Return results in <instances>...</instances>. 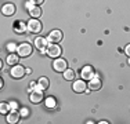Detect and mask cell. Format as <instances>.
<instances>
[{
    "label": "cell",
    "mask_w": 130,
    "mask_h": 124,
    "mask_svg": "<svg viewBox=\"0 0 130 124\" xmlns=\"http://www.w3.org/2000/svg\"><path fill=\"white\" fill-rule=\"evenodd\" d=\"M53 68H54L55 72L64 73L65 70L68 69V64L65 59H62V58H55V61L53 62Z\"/></svg>",
    "instance_id": "obj_1"
},
{
    "label": "cell",
    "mask_w": 130,
    "mask_h": 124,
    "mask_svg": "<svg viewBox=\"0 0 130 124\" xmlns=\"http://www.w3.org/2000/svg\"><path fill=\"white\" fill-rule=\"evenodd\" d=\"M47 55L50 58H58L61 55V52H62V50H61V47L58 44H55V43H51L50 46L47 47Z\"/></svg>",
    "instance_id": "obj_2"
},
{
    "label": "cell",
    "mask_w": 130,
    "mask_h": 124,
    "mask_svg": "<svg viewBox=\"0 0 130 124\" xmlns=\"http://www.w3.org/2000/svg\"><path fill=\"white\" fill-rule=\"evenodd\" d=\"M17 54L20 55V57H29V55L32 54V46L28 44V43L20 44L17 48Z\"/></svg>",
    "instance_id": "obj_3"
},
{
    "label": "cell",
    "mask_w": 130,
    "mask_h": 124,
    "mask_svg": "<svg viewBox=\"0 0 130 124\" xmlns=\"http://www.w3.org/2000/svg\"><path fill=\"white\" fill-rule=\"evenodd\" d=\"M42 22H39L36 18H33V19H30L29 22H28V30H29L30 33H40L42 32Z\"/></svg>",
    "instance_id": "obj_4"
},
{
    "label": "cell",
    "mask_w": 130,
    "mask_h": 124,
    "mask_svg": "<svg viewBox=\"0 0 130 124\" xmlns=\"http://www.w3.org/2000/svg\"><path fill=\"white\" fill-rule=\"evenodd\" d=\"M26 73V69L24 66H21V65H14L13 69H11V76L14 77V79H22L24 76H25Z\"/></svg>",
    "instance_id": "obj_5"
},
{
    "label": "cell",
    "mask_w": 130,
    "mask_h": 124,
    "mask_svg": "<svg viewBox=\"0 0 130 124\" xmlns=\"http://www.w3.org/2000/svg\"><path fill=\"white\" fill-rule=\"evenodd\" d=\"M43 101V90L35 88L30 91V102L33 104H40Z\"/></svg>",
    "instance_id": "obj_6"
},
{
    "label": "cell",
    "mask_w": 130,
    "mask_h": 124,
    "mask_svg": "<svg viewBox=\"0 0 130 124\" xmlns=\"http://www.w3.org/2000/svg\"><path fill=\"white\" fill-rule=\"evenodd\" d=\"M95 74H94V69H93V66H90V65H87V66H85L82 69V72H80V77L85 80H90L93 79Z\"/></svg>",
    "instance_id": "obj_7"
},
{
    "label": "cell",
    "mask_w": 130,
    "mask_h": 124,
    "mask_svg": "<svg viewBox=\"0 0 130 124\" xmlns=\"http://www.w3.org/2000/svg\"><path fill=\"white\" fill-rule=\"evenodd\" d=\"M47 42L48 40L46 39V37H36L35 39V46H36V48L40 50L42 52H46L47 51Z\"/></svg>",
    "instance_id": "obj_8"
},
{
    "label": "cell",
    "mask_w": 130,
    "mask_h": 124,
    "mask_svg": "<svg viewBox=\"0 0 130 124\" xmlns=\"http://www.w3.org/2000/svg\"><path fill=\"white\" fill-rule=\"evenodd\" d=\"M47 40L50 43H55V44L60 43L61 40H62V33H61V30H51L47 36Z\"/></svg>",
    "instance_id": "obj_9"
},
{
    "label": "cell",
    "mask_w": 130,
    "mask_h": 124,
    "mask_svg": "<svg viewBox=\"0 0 130 124\" xmlns=\"http://www.w3.org/2000/svg\"><path fill=\"white\" fill-rule=\"evenodd\" d=\"M89 88L91 90V91H98V90H101V87H103V83H101V80L98 79V76H94L93 79L89 80Z\"/></svg>",
    "instance_id": "obj_10"
},
{
    "label": "cell",
    "mask_w": 130,
    "mask_h": 124,
    "mask_svg": "<svg viewBox=\"0 0 130 124\" xmlns=\"http://www.w3.org/2000/svg\"><path fill=\"white\" fill-rule=\"evenodd\" d=\"M72 88H73V91H75V92L80 94V92H86V90H87L89 87H86V83L83 81V80H75Z\"/></svg>",
    "instance_id": "obj_11"
},
{
    "label": "cell",
    "mask_w": 130,
    "mask_h": 124,
    "mask_svg": "<svg viewBox=\"0 0 130 124\" xmlns=\"http://www.w3.org/2000/svg\"><path fill=\"white\" fill-rule=\"evenodd\" d=\"M2 12H3V15H6V17H11V15H14V12H15V6L13 4V3H7V4L3 6Z\"/></svg>",
    "instance_id": "obj_12"
},
{
    "label": "cell",
    "mask_w": 130,
    "mask_h": 124,
    "mask_svg": "<svg viewBox=\"0 0 130 124\" xmlns=\"http://www.w3.org/2000/svg\"><path fill=\"white\" fill-rule=\"evenodd\" d=\"M20 119H21V113H20V112H17V110H11L10 113L7 114V121L11 123V124L18 123V121H20Z\"/></svg>",
    "instance_id": "obj_13"
},
{
    "label": "cell",
    "mask_w": 130,
    "mask_h": 124,
    "mask_svg": "<svg viewBox=\"0 0 130 124\" xmlns=\"http://www.w3.org/2000/svg\"><path fill=\"white\" fill-rule=\"evenodd\" d=\"M48 87H50V81H48V79L47 77H40L39 79V81H38V86L35 87V88H39V90H43V91H44V90H47ZM33 88V90H35Z\"/></svg>",
    "instance_id": "obj_14"
},
{
    "label": "cell",
    "mask_w": 130,
    "mask_h": 124,
    "mask_svg": "<svg viewBox=\"0 0 130 124\" xmlns=\"http://www.w3.org/2000/svg\"><path fill=\"white\" fill-rule=\"evenodd\" d=\"M13 29H14L17 33H25L26 30H28V25H25L24 22H21V21H15Z\"/></svg>",
    "instance_id": "obj_15"
},
{
    "label": "cell",
    "mask_w": 130,
    "mask_h": 124,
    "mask_svg": "<svg viewBox=\"0 0 130 124\" xmlns=\"http://www.w3.org/2000/svg\"><path fill=\"white\" fill-rule=\"evenodd\" d=\"M18 62H20V55L18 54L11 52L10 55H7V64L10 65V66H14V65L18 64Z\"/></svg>",
    "instance_id": "obj_16"
},
{
    "label": "cell",
    "mask_w": 130,
    "mask_h": 124,
    "mask_svg": "<svg viewBox=\"0 0 130 124\" xmlns=\"http://www.w3.org/2000/svg\"><path fill=\"white\" fill-rule=\"evenodd\" d=\"M64 77H65L67 80H73V79L76 77V72H75L73 69H67V70L64 72Z\"/></svg>",
    "instance_id": "obj_17"
},
{
    "label": "cell",
    "mask_w": 130,
    "mask_h": 124,
    "mask_svg": "<svg viewBox=\"0 0 130 124\" xmlns=\"http://www.w3.org/2000/svg\"><path fill=\"white\" fill-rule=\"evenodd\" d=\"M29 14H30V17H33V18H39L40 15H42V10H40L39 7H32L29 10Z\"/></svg>",
    "instance_id": "obj_18"
},
{
    "label": "cell",
    "mask_w": 130,
    "mask_h": 124,
    "mask_svg": "<svg viewBox=\"0 0 130 124\" xmlns=\"http://www.w3.org/2000/svg\"><path fill=\"white\" fill-rule=\"evenodd\" d=\"M8 110H11L10 104L2 102V104H0V113H2V114H8Z\"/></svg>",
    "instance_id": "obj_19"
},
{
    "label": "cell",
    "mask_w": 130,
    "mask_h": 124,
    "mask_svg": "<svg viewBox=\"0 0 130 124\" xmlns=\"http://www.w3.org/2000/svg\"><path fill=\"white\" fill-rule=\"evenodd\" d=\"M46 106L47 108H55V99L53 97H48L46 99Z\"/></svg>",
    "instance_id": "obj_20"
},
{
    "label": "cell",
    "mask_w": 130,
    "mask_h": 124,
    "mask_svg": "<svg viewBox=\"0 0 130 124\" xmlns=\"http://www.w3.org/2000/svg\"><path fill=\"white\" fill-rule=\"evenodd\" d=\"M17 48H18V46L15 44V43H10V44H7V50H8L10 52H14Z\"/></svg>",
    "instance_id": "obj_21"
},
{
    "label": "cell",
    "mask_w": 130,
    "mask_h": 124,
    "mask_svg": "<svg viewBox=\"0 0 130 124\" xmlns=\"http://www.w3.org/2000/svg\"><path fill=\"white\" fill-rule=\"evenodd\" d=\"M20 113H21V116H24V117H26V116H28V114H29V110H28V109H26V108H22V109H21V112H20Z\"/></svg>",
    "instance_id": "obj_22"
},
{
    "label": "cell",
    "mask_w": 130,
    "mask_h": 124,
    "mask_svg": "<svg viewBox=\"0 0 130 124\" xmlns=\"http://www.w3.org/2000/svg\"><path fill=\"white\" fill-rule=\"evenodd\" d=\"M10 108H11V110H17L18 109V104L17 102H10Z\"/></svg>",
    "instance_id": "obj_23"
},
{
    "label": "cell",
    "mask_w": 130,
    "mask_h": 124,
    "mask_svg": "<svg viewBox=\"0 0 130 124\" xmlns=\"http://www.w3.org/2000/svg\"><path fill=\"white\" fill-rule=\"evenodd\" d=\"M30 2L33 3V4H36V6H39V4H42L43 2H44V0H30Z\"/></svg>",
    "instance_id": "obj_24"
},
{
    "label": "cell",
    "mask_w": 130,
    "mask_h": 124,
    "mask_svg": "<svg viewBox=\"0 0 130 124\" xmlns=\"http://www.w3.org/2000/svg\"><path fill=\"white\" fill-rule=\"evenodd\" d=\"M125 52H126V55H129V58H130V44L126 46V48H125Z\"/></svg>",
    "instance_id": "obj_25"
},
{
    "label": "cell",
    "mask_w": 130,
    "mask_h": 124,
    "mask_svg": "<svg viewBox=\"0 0 130 124\" xmlns=\"http://www.w3.org/2000/svg\"><path fill=\"white\" fill-rule=\"evenodd\" d=\"M35 87H36V83H33V81H30V84H29V88H35Z\"/></svg>",
    "instance_id": "obj_26"
},
{
    "label": "cell",
    "mask_w": 130,
    "mask_h": 124,
    "mask_svg": "<svg viewBox=\"0 0 130 124\" xmlns=\"http://www.w3.org/2000/svg\"><path fill=\"white\" fill-rule=\"evenodd\" d=\"M127 62H129V65H130V58H129V61H127Z\"/></svg>",
    "instance_id": "obj_27"
}]
</instances>
